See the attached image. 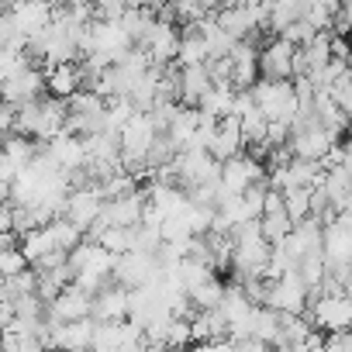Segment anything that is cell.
Segmentation results:
<instances>
[{"label": "cell", "instance_id": "5b68a950", "mask_svg": "<svg viewBox=\"0 0 352 352\" xmlns=\"http://www.w3.org/2000/svg\"><path fill=\"white\" fill-rule=\"evenodd\" d=\"M311 321L324 331H342L352 324V294L349 290H321L311 300Z\"/></svg>", "mask_w": 352, "mask_h": 352}, {"label": "cell", "instance_id": "ab89813d", "mask_svg": "<svg viewBox=\"0 0 352 352\" xmlns=\"http://www.w3.org/2000/svg\"><path fill=\"white\" fill-rule=\"evenodd\" d=\"M225 4H228V0H204V8H208V11H211V14H214V11H218V8H225Z\"/></svg>", "mask_w": 352, "mask_h": 352}, {"label": "cell", "instance_id": "6da1fadb", "mask_svg": "<svg viewBox=\"0 0 352 352\" xmlns=\"http://www.w3.org/2000/svg\"><path fill=\"white\" fill-rule=\"evenodd\" d=\"M270 256H273V242H266L259 218L235 225V232H232V270L239 273V280L266 276Z\"/></svg>", "mask_w": 352, "mask_h": 352}, {"label": "cell", "instance_id": "9c48e42d", "mask_svg": "<svg viewBox=\"0 0 352 352\" xmlns=\"http://www.w3.org/2000/svg\"><path fill=\"white\" fill-rule=\"evenodd\" d=\"M180 42H184V35L173 28V21H166V14H159L155 25L148 28V35L142 38V49L152 56V63L166 66V63H173L176 56H180Z\"/></svg>", "mask_w": 352, "mask_h": 352}, {"label": "cell", "instance_id": "d6986e66", "mask_svg": "<svg viewBox=\"0 0 352 352\" xmlns=\"http://www.w3.org/2000/svg\"><path fill=\"white\" fill-rule=\"evenodd\" d=\"M145 204H148V194L142 197V194L135 190V194H124V197H111V201L104 204V214H107V221H111V225L135 228V225H142Z\"/></svg>", "mask_w": 352, "mask_h": 352}, {"label": "cell", "instance_id": "83f0119b", "mask_svg": "<svg viewBox=\"0 0 352 352\" xmlns=\"http://www.w3.org/2000/svg\"><path fill=\"white\" fill-rule=\"evenodd\" d=\"M283 208L294 221H304L314 214V187H287L283 190Z\"/></svg>", "mask_w": 352, "mask_h": 352}, {"label": "cell", "instance_id": "f35d334b", "mask_svg": "<svg viewBox=\"0 0 352 352\" xmlns=\"http://www.w3.org/2000/svg\"><path fill=\"white\" fill-rule=\"evenodd\" d=\"M342 166H345V169H352V138L345 142V159H342Z\"/></svg>", "mask_w": 352, "mask_h": 352}, {"label": "cell", "instance_id": "603a6c76", "mask_svg": "<svg viewBox=\"0 0 352 352\" xmlns=\"http://www.w3.org/2000/svg\"><path fill=\"white\" fill-rule=\"evenodd\" d=\"M214 87V76L208 69V63L197 66H184L180 69V100L184 104H201V97Z\"/></svg>", "mask_w": 352, "mask_h": 352}, {"label": "cell", "instance_id": "30bf717a", "mask_svg": "<svg viewBox=\"0 0 352 352\" xmlns=\"http://www.w3.org/2000/svg\"><path fill=\"white\" fill-rule=\"evenodd\" d=\"M104 204H107V197H104V190H100V184H87V187H76L73 194H69V204H66V218H73L83 232H90V225L104 214Z\"/></svg>", "mask_w": 352, "mask_h": 352}, {"label": "cell", "instance_id": "7c38bea8", "mask_svg": "<svg viewBox=\"0 0 352 352\" xmlns=\"http://www.w3.org/2000/svg\"><path fill=\"white\" fill-rule=\"evenodd\" d=\"M266 180V169H263V162L256 159V155H232V159H225V166H221V184L228 187V190H235V194H242V190H249L252 184H263Z\"/></svg>", "mask_w": 352, "mask_h": 352}, {"label": "cell", "instance_id": "836d02e7", "mask_svg": "<svg viewBox=\"0 0 352 352\" xmlns=\"http://www.w3.org/2000/svg\"><path fill=\"white\" fill-rule=\"evenodd\" d=\"M169 8H173V18H180L187 25H197L201 18H208L211 11L204 8V0H169Z\"/></svg>", "mask_w": 352, "mask_h": 352}, {"label": "cell", "instance_id": "7402d4cb", "mask_svg": "<svg viewBox=\"0 0 352 352\" xmlns=\"http://www.w3.org/2000/svg\"><path fill=\"white\" fill-rule=\"evenodd\" d=\"M94 318L97 321H121L128 318V287H104L100 294H94Z\"/></svg>", "mask_w": 352, "mask_h": 352}, {"label": "cell", "instance_id": "f546056e", "mask_svg": "<svg viewBox=\"0 0 352 352\" xmlns=\"http://www.w3.org/2000/svg\"><path fill=\"white\" fill-rule=\"evenodd\" d=\"M38 290V270H21L14 276H4V287H0V300H18L25 294Z\"/></svg>", "mask_w": 352, "mask_h": 352}, {"label": "cell", "instance_id": "e0dca14e", "mask_svg": "<svg viewBox=\"0 0 352 352\" xmlns=\"http://www.w3.org/2000/svg\"><path fill=\"white\" fill-rule=\"evenodd\" d=\"M42 90H49V80L35 66H25L21 73H14V76L4 80V100H11V104L35 100V97H42Z\"/></svg>", "mask_w": 352, "mask_h": 352}, {"label": "cell", "instance_id": "4dcf8cb0", "mask_svg": "<svg viewBox=\"0 0 352 352\" xmlns=\"http://www.w3.org/2000/svg\"><path fill=\"white\" fill-rule=\"evenodd\" d=\"M259 225H263V235H266V242H283L290 232H294V218L287 214V208H280V211H266L263 218H259Z\"/></svg>", "mask_w": 352, "mask_h": 352}, {"label": "cell", "instance_id": "9a60e30c", "mask_svg": "<svg viewBox=\"0 0 352 352\" xmlns=\"http://www.w3.org/2000/svg\"><path fill=\"white\" fill-rule=\"evenodd\" d=\"M11 11H14V21H18L21 35L35 38V35H42V32L52 25L56 0H21V4H18V8H11Z\"/></svg>", "mask_w": 352, "mask_h": 352}, {"label": "cell", "instance_id": "44dd1931", "mask_svg": "<svg viewBox=\"0 0 352 352\" xmlns=\"http://www.w3.org/2000/svg\"><path fill=\"white\" fill-rule=\"evenodd\" d=\"M45 80H49V94L69 100V97L80 94V87H83V66H76L73 59H69V63H56V66H49Z\"/></svg>", "mask_w": 352, "mask_h": 352}, {"label": "cell", "instance_id": "52a82bcc", "mask_svg": "<svg viewBox=\"0 0 352 352\" xmlns=\"http://www.w3.org/2000/svg\"><path fill=\"white\" fill-rule=\"evenodd\" d=\"M335 145H338V135L331 128H324L321 121H307V124L290 131V148H294V155H304V159H318L321 162Z\"/></svg>", "mask_w": 352, "mask_h": 352}, {"label": "cell", "instance_id": "8d00e7d4", "mask_svg": "<svg viewBox=\"0 0 352 352\" xmlns=\"http://www.w3.org/2000/svg\"><path fill=\"white\" fill-rule=\"evenodd\" d=\"M328 349L352 352V324H349V328H342V331H328Z\"/></svg>", "mask_w": 352, "mask_h": 352}, {"label": "cell", "instance_id": "484cf974", "mask_svg": "<svg viewBox=\"0 0 352 352\" xmlns=\"http://www.w3.org/2000/svg\"><path fill=\"white\" fill-rule=\"evenodd\" d=\"M211 52H208V42L204 35L197 32V25H187L184 32V42H180V56H176V63L180 66H197V63H208Z\"/></svg>", "mask_w": 352, "mask_h": 352}, {"label": "cell", "instance_id": "4fadbf2b", "mask_svg": "<svg viewBox=\"0 0 352 352\" xmlns=\"http://www.w3.org/2000/svg\"><path fill=\"white\" fill-rule=\"evenodd\" d=\"M94 328H97L94 314L80 321H52L49 349H94Z\"/></svg>", "mask_w": 352, "mask_h": 352}, {"label": "cell", "instance_id": "7a4b0ae2", "mask_svg": "<svg viewBox=\"0 0 352 352\" xmlns=\"http://www.w3.org/2000/svg\"><path fill=\"white\" fill-rule=\"evenodd\" d=\"M252 94H256L259 111H263L270 121H287V124H294V118H297V111H300V97H297V90H294V80L266 76V80H256Z\"/></svg>", "mask_w": 352, "mask_h": 352}, {"label": "cell", "instance_id": "5bb4252c", "mask_svg": "<svg viewBox=\"0 0 352 352\" xmlns=\"http://www.w3.org/2000/svg\"><path fill=\"white\" fill-rule=\"evenodd\" d=\"M49 152L56 155V162L66 169V173H76V169H87L90 166V152H87V138L83 135H73V131H63L49 142Z\"/></svg>", "mask_w": 352, "mask_h": 352}, {"label": "cell", "instance_id": "8fae6325", "mask_svg": "<svg viewBox=\"0 0 352 352\" xmlns=\"http://www.w3.org/2000/svg\"><path fill=\"white\" fill-rule=\"evenodd\" d=\"M94 314V294L80 283H69L56 300H49V321H80Z\"/></svg>", "mask_w": 352, "mask_h": 352}, {"label": "cell", "instance_id": "2e32d148", "mask_svg": "<svg viewBox=\"0 0 352 352\" xmlns=\"http://www.w3.org/2000/svg\"><path fill=\"white\" fill-rule=\"evenodd\" d=\"M256 73L259 69V49L252 45V38H239V45L232 49V83L239 90L256 87Z\"/></svg>", "mask_w": 352, "mask_h": 352}, {"label": "cell", "instance_id": "277c9868", "mask_svg": "<svg viewBox=\"0 0 352 352\" xmlns=\"http://www.w3.org/2000/svg\"><path fill=\"white\" fill-rule=\"evenodd\" d=\"M311 287L307 280L300 276V270H290L283 273L280 280H270V294H266V304L276 307L280 314H304L307 304H311Z\"/></svg>", "mask_w": 352, "mask_h": 352}, {"label": "cell", "instance_id": "ba28073f", "mask_svg": "<svg viewBox=\"0 0 352 352\" xmlns=\"http://www.w3.org/2000/svg\"><path fill=\"white\" fill-rule=\"evenodd\" d=\"M297 49L294 42H287L283 35H276L273 42H266L259 49V69L263 76H276V80H294L297 76Z\"/></svg>", "mask_w": 352, "mask_h": 352}, {"label": "cell", "instance_id": "8992f818", "mask_svg": "<svg viewBox=\"0 0 352 352\" xmlns=\"http://www.w3.org/2000/svg\"><path fill=\"white\" fill-rule=\"evenodd\" d=\"M324 259H328L331 273L345 283V276L352 270V221L342 214L331 225H324Z\"/></svg>", "mask_w": 352, "mask_h": 352}, {"label": "cell", "instance_id": "74e56055", "mask_svg": "<svg viewBox=\"0 0 352 352\" xmlns=\"http://www.w3.org/2000/svg\"><path fill=\"white\" fill-rule=\"evenodd\" d=\"M0 128H4L8 135H14L18 131V104H4V111H0Z\"/></svg>", "mask_w": 352, "mask_h": 352}, {"label": "cell", "instance_id": "cb8c5ba5", "mask_svg": "<svg viewBox=\"0 0 352 352\" xmlns=\"http://www.w3.org/2000/svg\"><path fill=\"white\" fill-rule=\"evenodd\" d=\"M214 14H218L221 28L232 32L235 38H252V35L259 32V25H256V18H252V11H249L245 4H225V8H218Z\"/></svg>", "mask_w": 352, "mask_h": 352}, {"label": "cell", "instance_id": "d4e9b609", "mask_svg": "<svg viewBox=\"0 0 352 352\" xmlns=\"http://www.w3.org/2000/svg\"><path fill=\"white\" fill-rule=\"evenodd\" d=\"M155 18H159V14H155L148 4H138V8H128L118 21H121V28L131 35V42H135V45H142V38L148 35V28L155 25Z\"/></svg>", "mask_w": 352, "mask_h": 352}, {"label": "cell", "instance_id": "d590c367", "mask_svg": "<svg viewBox=\"0 0 352 352\" xmlns=\"http://www.w3.org/2000/svg\"><path fill=\"white\" fill-rule=\"evenodd\" d=\"M280 35H283L287 42H294V45H307V42H311V38L318 35V28H314V25H311V18L304 14V18L290 21V25H287V28H283Z\"/></svg>", "mask_w": 352, "mask_h": 352}, {"label": "cell", "instance_id": "ffe728a7", "mask_svg": "<svg viewBox=\"0 0 352 352\" xmlns=\"http://www.w3.org/2000/svg\"><path fill=\"white\" fill-rule=\"evenodd\" d=\"M201 121H204V111H201L197 104H184L180 111H176V118H173V121H169V128H166V135L173 138L176 152L190 148V142H194V135H197Z\"/></svg>", "mask_w": 352, "mask_h": 352}, {"label": "cell", "instance_id": "3957f363", "mask_svg": "<svg viewBox=\"0 0 352 352\" xmlns=\"http://www.w3.org/2000/svg\"><path fill=\"white\" fill-rule=\"evenodd\" d=\"M162 276H166V270H162L159 252L131 249V252L118 256V266H114V283H124L128 290H131V287H145V283H162Z\"/></svg>", "mask_w": 352, "mask_h": 352}, {"label": "cell", "instance_id": "e575fe53", "mask_svg": "<svg viewBox=\"0 0 352 352\" xmlns=\"http://www.w3.org/2000/svg\"><path fill=\"white\" fill-rule=\"evenodd\" d=\"M28 266H32V259L25 256L21 245H8L4 252H0V276H14V273H21Z\"/></svg>", "mask_w": 352, "mask_h": 352}, {"label": "cell", "instance_id": "4316f807", "mask_svg": "<svg viewBox=\"0 0 352 352\" xmlns=\"http://www.w3.org/2000/svg\"><path fill=\"white\" fill-rule=\"evenodd\" d=\"M21 249H25V256H28L32 263H38L45 252L59 249V242H56V235H52L49 225H38V228H32V232L21 235Z\"/></svg>", "mask_w": 352, "mask_h": 352}, {"label": "cell", "instance_id": "d6a6232c", "mask_svg": "<svg viewBox=\"0 0 352 352\" xmlns=\"http://www.w3.org/2000/svg\"><path fill=\"white\" fill-rule=\"evenodd\" d=\"M280 318H283V345L304 349V342H307V335H311L307 318H300V314H280Z\"/></svg>", "mask_w": 352, "mask_h": 352}, {"label": "cell", "instance_id": "1f68e13d", "mask_svg": "<svg viewBox=\"0 0 352 352\" xmlns=\"http://www.w3.org/2000/svg\"><path fill=\"white\" fill-rule=\"evenodd\" d=\"M225 290H228V287H225L218 276H211V280H204L201 287H194V290H190V297H194V304H197V307H221Z\"/></svg>", "mask_w": 352, "mask_h": 352}, {"label": "cell", "instance_id": "ac0fdd59", "mask_svg": "<svg viewBox=\"0 0 352 352\" xmlns=\"http://www.w3.org/2000/svg\"><path fill=\"white\" fill-rule=\"evenodd\" d=\"M242 145H245V135H242V118L239 114H228V118H221L218 121V131H214V138H211V155L214 159H232V155H239L242 152Z\"/></svg>", "mask_w": 352, "mask_h": 352}, {"label": "cell", "instance_id": "f1b7e54d", "mask_svg": "<svg viewBox=\"0 0 352 352\" xmlns=\"http://www.w3.org/2000/svg\"><path fill=\"white\" fill-rule=\"evenodd\" d=\"M124 345V318L121 321H97L94 328V349L97 352H118Z\"/></svg>", "mask_w": 352, "mask_h": 352}]
</instances>
